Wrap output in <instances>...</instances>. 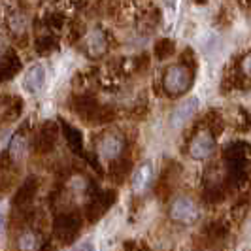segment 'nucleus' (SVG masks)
<instances>
[{"mask_svg": "<svg viewBox=\"0 0 251 251\" xmlns=\"http://www.w3.org/2000/svg\"><path fill=\"white\" fill-rule=\"evenodd\" d=\"M193 83V74L187 66L183 64H174L166 70L163 79V87L168 95L177 97V95H183Z\"/></svg>", "mask_w": 251, "mask_h": 251, "instance_id": "obj_1", "label": "nucleus"}, {"mask_svg": "<svg viewBox=\"0 0 251 251\" xmlns=\"http://www.w3.org/2000/svg\"><path fill=\"white\" fill-rule=\"evenodd\" d=\"M201 217V208L191 197H176L170 204V219L179 225H193Z\"/></svg>", "mask_w": 251, "mask_h": 251, "instance_id": "obj_2", "label": "nucleus"}, {"mask_svg": "<svg viewBox=\"0 0 251 251\" xmlns=\"http://www.w3.org/2000/svg\"><path fill=\"white\" fill-rule=\"evenodd\" d=\"M215 151V140L214 136L208 132V130H201L197 132L191 144H189V155L195 159V161H206L214 155Z\"/></svg>", "mask_w": 251, "mask_h": 251, "instance_id": "obj_3", "label": "nucleus"}, {"mask_svg": "<svg viewBox=\"0 0 251 251\" xmlns=\"http://www.w3.org/2000/svg\"><path fill=\"white\" fill-rule=\"evenodd\" d=\"M123 148H125V140L123 136H119V134H104L100 140H99V144H97V151H99V155H100V159L104 161H113V159H117L121 153H123Z\"/></svg>", "mask_w": 251, "mask_h": 251, "instance_id": "obj_4", "label": "nucleus"}, {"mask_svg": "<svg viewBox=\"0 0 251 251\" xmlns=\"http://www.w3.org/2000/svg\"><path fill=\"white\" fill-rule=\"evenodd\" d=\"M83 46H85V51H87L89 57H100L108 50L106 34L102 32L100 28H93V30L87 32V36L83 40Z\"/></svg>", "mask_w": 251, "mask_h": 251, "instance_id": "obj_5", "label": "nucleus"}, {"mask_svg": "<svg viewBox=\"0 0 251 251\" xmlns=\"http://www.w3.org/2000/svg\"><path fill=\"white\" fill-rule=\"evenodd\" d=\"M197 112H199V99H195V97L185 102H181V104H177L176 110L172 112V117H170L172 119V126L179 128L181 125H185Z\"/></svg>", "mask_w": 251, "mask_h": 251, "instance_id": "obj_6", "label": "nucleus"}, {"mask_svg": "<svg viewBox=\"0 0 251 251\" xmlns=\"http://www.w3.org/2000/svg\"><path fill=\"white\" fill-rule=\"evenodd\" d=\"M153 181V166L151 163H142L132 174V191L144 193Z\"/></svg>", "mask_w": 251, "mask_h": 251, "instance_id": "obj_7", "label": "nucleus"}, {"mask_svg": "<svg viewBox=\"0 0 251 251\" xmlns=\"http://www.w3.org/2000/svg\"><path fill=\"white\" fill-rule=\"evenodd\" d=\"M44 79H46V70L42 64H34L26 70L25 77H23V85L28 93H38L42 85H44Z\"/></svg>", "mask_w": 251, "mask_h": 251, "instance_id": "obj_8", "label": "nucleus"}, {"mask_svg": "<svg viewBox=\"0 0 251 251\" xmlns=\"http://www.w3.org/2000/svg\"><path fill=\"white\" fill-rule=\"evenodd\" d=\"M44 246V240L36 230H23L17 236V250L19 251H40Z\"/></svg>", "mask_w": 251, "mask_h": 251, "instance_id": "obj_9", "label": "nucleus"}, {"mask_svg": "<svg viewBox=\"0 0 251 251\" xmlns=\"http://www.w3.org/2000/svg\"><path fill=\"white\" fill-rule=\"evenodd\" d=\"M10 157H12V161L15 163H19V161H23L26 157V151H28V138H26L25 132H17L15 136L12 138L10 142Z\"/></svg>", "mask_w": 251, "mask_h": 251, "instance_id": "obj_10", "label": "nucleus"}, {"mask_svg": "<svg viewBox=\"0 0 251 251\" xmlns=\"http://www.w3.org/2000/svg\"><path fill=\"white\" fill-rule=\"evenodd\" d=\"M242 72L251 77V53H248L244 59H242Z\"/></svg>", "mask_w": 251, "mask_h": 251, "instance_id": "obj_11", "label": "nucleus"}, {"mask_svg": "<svg viewBox=\"0 0 251 251\" xmlns=\"http://www.w3.org/2000/svg\"><path fill=\"white\" fill-rule=\"evenodd\" d=\"M74 251H95V246L93 242H81L79 246H75Z\"/></svg>", "mask_w": 251, "mask_h": 251, "instance_id": "obj_12", "label": "nucleus"}, {"mask_svg": "<svg viewBox=\"0 0 251 251\" xmlns=\"http://www.w3.org/2000/svg\"><path fill=\"white\" fill-rule=\"evenodd\" d=\"M4 55H6V44L0 40V64H2V61H4Z\"/></svg>", "mask_w": 251, "mask_h": 251, "instance_id": "obj_13", "label": "nucleus"}]
</instances>
